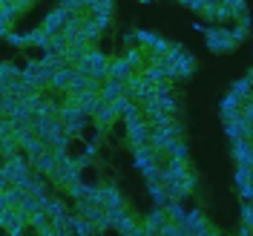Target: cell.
Returning <instances> with one entry per match:
<instances>
[{
    "mask_svg": "<svg viewBox=\"0 0 253 236\" xmlns=\"http://www.w3.org/2000/svg\"><path fill=\"white\" fill-rule=\"evenodd\" d=\"M110 61H112V58H107L101 49L92 47L89 52H86V58H84L78 66H75V72H78V75H86V78H95V81H101V84H104V81H110Z\"/></svg>",
    "mask_w": 253,
    "mask_h": 236,
    "instance_id": "obj_1",
    "label": "cell"
},
{
    "mask_svg": "<svg viewBox=\"0 0 253 236\" xmlns=\"http://www.w3.org/2000/svg\"><path fill=\"white\" fill-rule=\"evenodd\" d=\"M205 44H207V49H210V52H216V55H221V52H230V49L239 47L233 29H227V26H207Z\"/></svg>",
    "mask_w": 253,
    "mask_h": 236,
    "instance_id": "obj_2",
    "label": "cell"
},
{
    "mask_svg": "<svg viewBox=\"0 0 253 236\" xmlns=\"http://www.w3.org/2000/svg\"><path fill=\"white\" fill-rule=\"evenodd\" d=\"M61 121H63V130H66V139L72 142V139L84 136L89 118H86V112L81 110L78 104H63L61 107Z\"/></svg>",
    "mask_w": 253,
    "mask_h": 236,
    "instance_id": "obj_3",
    "label": "cell"
},
{
    "mask_svg": "<svg viewBox=\"0 0 253 236\" xmlns=\"http://www.w3.org/2000/svg\"><path fill=\"white\" fill-rule=\"evenodd\" d=\"M181 124L175 121L173 127H153V136H150V147L156 150V153H161V156H167V150L173 147L178 139H181Z\"/></svg>",
    "mask_w": 253,
    "mask_h": 236,
    "instance_id": "obj_4",
    "label": "cell"
},
{
    "mask_svg": "<svg viewBox=\"0 0 253 236\" xmlns=\"http://www.w3.org/2000/svg\"><path fill=\"white\" fill-rule=\"evenodd\" d=\"M158 161H161V153H156L150 144L132 147V167H135L138 173H147V170H153V167H161Z\"/></svg>",
    "mask_w": 253,
    "mask_h": 236,
    "instance_id": "obj_5",
    "label": "cell"
},
{
    "mask_svg": "<svg viewBox=\"0 0 253 236\" xmlns=\"http://www.w3.org/2000/svg\"><path fill=\"white\" fill-rule=\"evenodd\" d=\"M153 136V124L147 118H135V121H126V142L129 147H138V144H150Z\"/></svg>",
    "mask_w": 253,
    "mask_h": 236,
    "instance_id": "obj_6",
    "label": "cell"
},
{
    "mask_svg": "<svg viewBox=\"0 0 253 236\" xmlns=\"http://www.w3.org/2000/svg\"><path fill=\"white\" fill-rule=\"evenodd\" d=\"M126 98L138 101V104H147L153 101V84H147L141 78V72H135L132 78H126Z\"/></svg>",
    "mask_w": 253,
    "mask_h": 236,
    "instance_id": "obj_7",
    "label": "cell"
},
{
    "mask_svg": "<svg viewBox=\"0 0 253 236\" xmlns=\"http://www.w3.org/2000/svg\"><path fill=\"white\" fill-rule=\"evenodd\" d=\"M23 9H29V3H23V0H3V3H0V32H3V35L12 32V20H15Z\"/></svg>",
    "mask_w": 253,
    "mask_h": 236,
    "instance_id": "obj_8",
    "label": "cell"
},
{
    "mask_svg": "<svg viewBox=\"0 0 253 236\" xmlns=\"http://www.w3.org/2000/svg\"><path fill=\"white\" fill-rule=\"evenodd\" d=\"M242 107H245V101L239 98V95L227 93L224 98L219 101V115L221 121H233V118H242Z\"/></svg>",
    "mask_w": 253,
    "mask_h": 236,
    "instance_id": "obj_9",
    "label": "cell"
},
{
    "mask_svg": "<svg viewBox=\"0 0 253 236\" xmlns=\"http://www.w3.org/2000/svg\"><path fill=\"white\" fill-rule=\"evenodd\" d=\"M178 228H181V231H190L193 236H199V234H205L207 228H210V222H207V216L202 213V210H190L187 216L178 222Z\"/></svg>",
    "mask_w": 253,
    "mask_h": 236,
    "instance_id": "obj_10",
    "label": "cell"
},
{
    "mask_svg": "<svg viewBox=\"0 0 253 236\" xmlns=\"http://www.w3.org/2000/svg\"><path fill=\"white\" fill-rule=\"evenodd\" d=\"M170 222V216H167V210H161V207H153L147 216H144V222H141V228L147 231L150 236H158L161 234V228Z\"/></svg>",
    "mask_w": 253,
    "mask_h": 236,
    "instance_id": "obj_11",
    "label": "cell"
},
{
    "mask_svg": "<svg viewBox=\"0 0 253 236\" xmlns=\"http://www.w3.org/2000/svg\"><path fill=\"white\" fill-rule=\"evenodd\" d=\"M58 170H61V164H58V158H55V153H52V150L32 161V173H38V176H46V179H52Z\"/></svg>",
    "mask_w": 253,
    "mask_h": 236,
    "instance_id": "obj_12",
    "label": "cell"
},
{
    "mask_svg": "<svg viewBox=\"0 0 253 236\" xmlns=\"http://www.w3.org/2000/svg\"><path fill=\"white\" fill-rule=\"evenodd\" d=\"M0 95H12V98H17V101H23V98L35 95V90H32L23 78H17V81H0Z\"/></svg>",
    "mask_w": 253,
    "mask_h": 236,
    "instance_id": "obj_13",
    "label": "cell"
},
{
    "mask_svg": "<svg viewBox=\"0 0 253 236\" xmlns=\"http://www.w3.org/2000/svg\"><path fill=\"white\" fill-rule=\"evenodd\" d=\"M230 156L236 161V167H253V142L230 144Z\"/></svg>",
    "mask_w": 253,
    "mask_h": 236,
    "instance_id": "obj_14",
    "label": "cell"
},
{
    "mask_svg": "<svg viewBox=\"0 0 253 236\" xmlns=\"http://www.w3.org/2000/svg\"><path fill=\"white\" fill-rule=\"evenodd\" d=\"M126 95V81H104L101 84V101L104 104H112V101H118V98H124Z\"/></svg>",
    "mask_w": 253,
    "mask_h": 236,
    "instance_id": "obj_15",
    "label": "cell"
},
{
    "mask_svg": "<svg viewBox=\"0 0 253 236\" xmlns=\"http://www.w3.org/2000/svg\"><path fill=\"white\" fill-rule=\"evenodd\" d=\"M193 190H196V176L190 173L187 179H181V182L170 185V188H167V193H170V199H173V202H184L187 196H193Z\"/></svg>",
    "mask_w": 253,
    "mask_h": 236,
    "instance_id": "obj_16",
    "label": "cell"
},
{
    "mask_svg": "<svg viewBox=\"0 0 253 236\" xmlns=\"http://www.w3.org/2000/svg\"><path fill=\"white\" fill-rule=\"evenodd\" d=\"M104 210H126V202L115 185H104Z\"/></svg>",
    "mask_w": 253,
    "mask_h": 236,
    "instance_id": "obj_17",
    "label": "cell"
},
{
    "mask_svg": "<svg viewBox=\"0 0 253 236\" xmlns=\"http://www.w3.org/2000/svg\"><path fill=\"white\" fill-rule=\"evenodd\" d=\"M52 182H55V185H58V188H69V185H75V182H84V179H81V170H78V164H72V167H61V170H58V173L52 176Z\"/></svg>",
    "mask_w": 253,
    "mask_h": 236,
    "instance_id": "obj_18",
    "label": "cell"
},
{
    "mask_svg": "<svg viewBox=\"0 0 253 236\" xmlns=\"http://www.w3.org/2000/svg\"><path fill=\"white\" fill-rule=\"evenodd\" d=\"M135 75V69L124 61V55H118V58H112L110 61V78L112 81H126Z\"/></svg>",
    "mask_w": 253,
    "mask_h": 236,
    "instance_id": "obj_19",
    "label": "cell"
},
{
    "mask_svg": "<svg viewBox=\"0 0 253 236\" xmlns=\"http://www.w3.org/2000/svg\"><path fill=\"white\" fill-rule=\"evenodd\" d=\"M66 20H69V17L63 15L61 9H52V12L43 17V26H41V29H46L49 35H61L63 26H66Z\"/></svg>",
    "mask_w": 253,
    "mask_h": 236,
    "instance_id": "obj_20",
    "label": "cell"
},
{
    "mask_svg": "<svg viewBox=\"0 0 253 236\" xmlns=\"http://www.w3.org/2000/svg\"><path fill=\"white\" fill-rule=\"evenodd\" d=\"M23 196H26V190H20V188H0V210L3 207H15L23 202Z\"/></svg>",
    "mask_w": 253,
    "mask_h": 236,
    "instance_id": "obj_21",
    "label": "cell"
},
{
    "mask_svg": "<svg viewBox=\"0 0 253 236\" xmlns=\"http://www.w3.org/2000/svg\"><path fill=\"white\" fill-rule=\"evenodd\" d=\"M115 118H118V115H115V110H112V104H101V110L95 112V127H98V130H110L112 124H115Z\"/></svg>",
    "mask_w": 253,
    "mask_h": 236,
    "instance_id": "obj_22",
    "label": "cell"
},
{
    "mask_svg": "<svg viewBox=\"0 0 253 236\" xmlns=\"http://www.w3.org/2000/svg\"><path fill=\"white\" fill-rule=\"evenodd\" d=\"M72 81H75V66H66V69H61V72L55 75V81H52V90H55V93H69Z\"/></svg>",
    "mask_w": 253,
    "mask_h": 236,
    "instance_id": "obj_23",
    "label": "cell"
},
{
    "mask_svg": "<svg viewBox=\"0 0 253 236\" xmlns=\"http://www.w3.org/2000/svg\"><path fill=\"white\" fill-rule=\"evenodd\" d=\"M124 61L129 63L135 72H141L144 66H147V52H144L141 47H129V49L124 52Z\"/></svg>",
    "mask_w": 253,
    "mask_h": 236,
    "instance_id": "obj_24",
    "label": "cell"
},
{
    "mask_svg": "<svg viewBox=\"0 0 253 236\" xmlns=\"http://www.w3.org/2000/svg\"><path fill=\"white\" fill-rule=\"evenodd\" d=\"M135 41H138V47L144 52H153L158 47V41H161V35L158 32H150V29H135Z\"/></svg>",
    "mask_w": 253,
    "mask_h": 236,
    "instance_id": "obj_25",
    "label": "cell"
},
{
    "mask_svg": "<svg viewBox=\"0 0 253 236\" xmlns=\"http://www.w3.org/2000/svg\"><path fill=\"white\" fill-rule=\"evenodd\" d=\"M17 210H20V213L29 219V216H35V213H41V210H43V205H41V199H38V196L26 193V196H23V202L17 205Z\"/></svg>",
    "mask_w": 253,
    "mask_h": 236,
    "instance_id": "obj_26",
    "label": "cell"
},
{
    "mask_svg": "<svg viewBox=\"0 0 253 236\" xmlns=\"http://www.w3.org/2000/svg\"><path fill=\"white\" fill-rule=\"evenodd\" d=\"M150 199H153V202H156V207H161V210H167V205L173 202L164 185H150Z\"/></svg>",
    "mask_w": 253,
    "mask_h": 236,
    "instance_id": "obj_27",
    "label": "cell"
},
{
    "mask_svg": "<svg viewBox=\"0 0 253 236\" xmlns=\"http://www.w3.org/2000/svg\"><path fill=\"white\" fill-rule=\"evenodd\" d=\"M61 107L63 104H55V101H41V107L35 110V118H61Z\"/></svg>",
    "mask_w": 253,
    "mask_h": 236,
    "instance_id": "obj_28",
    "label": "cell"
},
{
    "mask_svg": "<svg viewBox=\"0 0 253 236\" xmlns=\"http://www.w3.org/2000/svg\"><path fill=\"white\" fill-rule=\"evenodd\" d=\"M138 225H141V222H138L135 216H132V213H129V210H126L124 216H121V219L115 222V231H118L121 236H129L132 231H135V228H138Z\"/></svg>",
    "mask_w": 253,
    "mask_h": 236,
    "instance_id": "obj_29",
    "label": "cell"
},
{
    "mask_svg": "<svg viewBox=\"0 0 253 236\" xmlns=\"http://www.w3.org/2000/svg\"><path fill=\"white\" fill-rule=\"evenodd\" d=\"M175 69H178V78H190L196 72V55L193 52H184V58L175 63Z\"/></svg>",
    "mask_w": 253,
    "mask_h": 236,
    "instance_id": "obj_30",
    "label": "cell"
},
{
    "mask_svg": "<svg viewBox=\"0 0 253 236\" xmlns=\"http://www.w3.org/2000/svg\"><path fill=\"white\" fill-rule=\"evenodd\" d=\"M141 78L147 81V84H153V87L161 84V81H167L164 78V69H161V66H153V63H147V66L141 69Z\"/></svg>",
    "mask_w": 253,
    "mask_h": 236,
    "instance_id": "obj_31",
    "label": "cell"
},
{
    "mask_svg": "<svg viewBox=\"0 0 253 236\" xmlns=\"http://www.w3.org/2000/svg\"><path fill=\"white\" fill-rule=\"evenodd\" d=\"M230 93H233V95H239L242 101H251V98H253V84H251L248 78H239L236 84L230 87Z\"/></svg>",
    "mask_w": 253,
    "mask_h": 236,
    "instance_id": "obj_32",
    "label": "cell"
},
{
    "mask_svg": "<svg viewBox=\"0 0 253 236\" xmlns=\"http://www.w3.org/2000/svg\"><path fill=\"white\" fill-rule=\"evenodd\" d=\"M72 231H75V236H95V231H98V228H95L92 222H86L84 216H78V213H75V222H72Z\"/></svg>",
    "mask_w": 253,
    "mask_h": 236,
    "instance_id": "obj_33",
    "label": "cell"
},
{
    "mask_svg": "<svg viewBox=\"0 0 253 236\" xmlns=\"http://www.w3.org/2000/svg\"><path fill=\"white\" fill-rule=\"evenodd\" d=\"M224 136L230 139V144L245 142V139H242V118H233V121H224Z\"/></svg>",
    "mask_w": 253,
    "mask_h": 236,
    "instance_id": "obj_34",
    "label": "cell"
},
{
    "mask_svg": "<svg viewBox=\"0 0 253 236\" xmlns=\"http://www.w3.org/2000/svg\"><path fill=\"white\" fill-rule=\"evenodd\" d=\"M29 38H32V47L43 49V52H46L49 44H52V35H49L46 29H32V32H29Z\"/></svg>",
    "mask_w": 253,
    "mask_h": 236,
    "instance_id": "obj_35",
    "label": "cell"
},
{
    "mask_svg": "<svg viewBox=\"0 0 253 236\" xmlns=\"http://www.w3.org/2000/svg\"><path fill=\"white\" fill-rule=\"evenodd\" d=\"M86 9H89L92 15H110L112 17V9H115V6H112V0H89Z\"/></svg>",
    "mask_w": 253,
    "mask_h": 236,
    "instance_id": "obj_36",
    "label": "cell"
},
{
    "mask_svg": "<svg viewBox=\"0 0 253 236\" xmlns=\"http://www.w3.org/2000/svg\"><path fill=\"white\" fill-rule=\"evenodd\" d=\"M167 158H175V161H190V150H187V144L178 139V142H175L173 147L167 150Z\"/></svg>",
    "mask_w": 253,
    "mask_h": 236,
    "instance_id": "obj_37",
    "label": "cell"
},
{
    "mask_svg": "<svg viewBox=\"0 0 253 236\" xmlns=\"http://www.w3.org/2000/svg\"><path fill=\"white\" fill-rule=\"evenodd\" d=\"M0 150H3V161H6V158L17 156V150H20V144L15 142V136H3V139H0Z\"/></svg>",
    "mask_w": 253,
    "mask_h": 236,
    "instance_id": "obj_38",
    "label": "cell"
},
{
    "mask_svg": "<svg viewBox=\"0 0 253 236\" xmlns=\"http://www.w3.org/2000/svg\"><path fill=\"white\" fill-rule=\"evenodd\" d=\"M41 205H43V210H46L49 216H61V213H66V207H63L61 199H52V196H46V199H41Z\"/></svg>",
    "mask_w": 253,
    "mask_h": 236,
    "instance_id": "obj_39",
    "label": "cell"
},
{
    "mask_svg": "<svg viewBox=\"0 0 253 236\" xmlns=\"http://www.w3.org/2000/svg\"><path fill=\"white\" fill-rule=\"evenodd\" d=\"M17 78H23V69H17L15 63H0V81H17Z\"/></svg>",
    "mask_w": 253,
    "mask_h": 236,
    "instance_id": "obj_40",
    "label": "cell"
},
{
    "mask_svg": "<svg viewBox=\"0 0 253 236\" xmlns=\"http://www.w3.org/2000/svg\"><path fill=\"white\" fill-rule=\"evenodd\" d=\"M101 35H104V32H101V26L95 23V17H86V23H84V38H86L89 44H95Z\"/></svg>",
    "mask_w": 253,
    "mask_h": 236,
    "instance_id": "obj_41",
    "label": "cell"
},
{
    "mask_svg": "<svg viewBox=\"0 0 253 236\" xmlns=\"http://www.w3.org/2000/svg\"><path fill=\"white\" fill-rule=\"evenodd\" d=\"M233 182H236V188L253 185V167H236V173H233Z\"/></svg>",
    "mask_w": 253,
    "mask_h": 236,
    "instance_id": "obj_42",
    "label": "cell"
},
{
    "mask_svg": "<svg viewBox=\"0 0 253 236\" xmlns=\"http://www.w3.org/2000/svg\"><path fill=\"white\" fill-rule=\"evenodd\" d=\"M72 222H75V213H61V216H52V228H58V231H72Z\"/></svg>",
    "mask_w": 253,
    "mask_h": 236,
    "instance_id": "obj_43",
    "label": "cell"
},
{
    "mask_svg": "<svg viewBox=\"0 0 253 236\" xmlns=\"http://www.w3.org/2000/svg\"><path fill=\"white\" fill-rule=\"evenodd\" d=\"M167 216H170V222H175V225H178V222L187 216V210H184V205H181V202H170V205H167Z\"/></svg>",
    "mask_w": 253,
    "mask_h": 236,
    "instance_id": "obj_44",
    "label": "cell"
},
{
    "mask_svg": "<svg viewBox=\"0 0 253 236\" xmlns=\"http://www.w3.org/2000/svg\"><path fill=\"white\" fill-rule=\"evenodd\" d=\"M3 38H6V44H12V47H32L29 32H26V35H17V32H9V35H3Z\"/></svg>",
    "mask_w": 253,
    "mask_h": 236,
    "instance_id": "obj_45",
    "label": "cell"
},
{
    "mask_svg": "<svg viewBox=\"0 0 253 236\" xmlns=\"http://www.w3.org/2000/svg\"><path fill=\"white\" fill-rule=\"evenodd\" d=\"M86 190H89V185H84V182H75V185H69L66 188V193L78 202V199H86Z\"/></svg>",
    "mask_w": 253,
    "mask_h": 236,
    "instance_id": "obj_46",
    "label": "cell"
},
{
    "mask_svg": "<svg viewBox=\"0 0 253 236\" xmlns=\"http://www.w3.org/2000/svg\"><path fill=\"white\" fill-rule=\"evenodd\" d=\"M230 3V12H233V20H239L242 15H248V3L245 0H227Z\"/></svg>",
    "mask_w": 253,
    "mask_h": 236,
    "instance_id": "obj_47",
    "label": "cell"
},
{
    "mask_svg": "<svg viewBox=\"0 0 253 236\" xmlns=\"http://www.w3.org/2000/svg\"><path fill=\"white\" fill-rule=\"evenodd\" d=\"M219 20H233L230 3H219V6H216V23H219Z\"/></svg>",
    "mask_w": 253,
    "mask_h": 236,
    "instance_id": "obj_48",
    "label": "cell"
},
{
    "mask_svg": "<svg viewBox=\"0 0 253 236\" xmlns=\"http://www.w3.org/2000/svg\"><path fill=\"white\" fill-rule=\"evenodd\" d=\"M184 6H187L193 15H205L207 9V0H184Z\"/></svg>",
    "mask_w": 253,
    "mask_h": 236,
    "instance_id": "obj_49",
    "label": "cell"
},
{
    "mask_svg": "<svg viewBox=\"0 0 253 236\" xmlns=\"http://www.w3.org/2000/svg\"><path fill=\"white\" fill-rule=\"evenodd\" d=\"M242 225H248V228L253 231V205H251V202H245V205H242Z\"/></svg>",
    "mask_w": 253,
    "mask_h": 236,
    "instance_id": "obj_50",
    "label": "cell"
},
{
    "mask_svg": "<svg viewBox=\"0 0 253 236\" xmlns=\"http://www.w3.org/2000/svg\"><path fill=\"white\" fill-rule=\"evenodd\" d=\"M158 236H181V228L175 225V222H167L164 228H161V234Z\"/></svg>",
    "mask_w": 253,
    "mask_h": 236,
    "instance_id": "obj_51",
    "label": "cell"
},
{
    "mask_svg": "<svg viewBox=\"0 0 253 236\" xmlns=\"http://www.w3.org/2000/svg\"><path fill=\"white\" fill-rule=\"evenodd\" d=\"M92 17H95V23L101 26V32L110 29V23H112V17H110V15H92Z\"/></svg>",
    "mask_w": 253,
    "mask_h": 236,
    "instance_id": "obj_52",
    "label": "cell"
},
{
    "mask_svg": "<svg viewBox=\"0 0 253 236\" xmlns=\"http://www.w3.org/2000/svg\"><path fill=\"white\" fill-rule=\"evenodd\" d=\"M216 6H219V3H210V0H207V9H205L207 23H216Z\"/></svg>",
    "mask_w": 253,
    "mask_h": 236,
    "instance_id": "obj_53",
    "label": "cell"
},
{
    "mask_svg": "<svg viewBox=\"0 0 253 236\" xmlns=\"http://www.w3.org/2000/svg\"><path fill=\"white\" fill-rule=\"evenodd\" d=\"M242 118L253 124V98H251V101H245V107H242Z\"/></svg>",
    "mask_w": 253,
    "mask_h": 236,
    "instance_id": "obj_54",
    "label": "cell"
},
{
    "mask_svg": "<svg viewBox=\"0 0 253 236\" xmlns=\"http://www.w3.org/2000/svg\"><path fill=\"white\" fill-rule=\"evenodd\" d=\"M239 196H242L245 202H251V205H253V185H245V188H239Z\"/></svg>",
    "mask_w": 253,
    "mask_h": 236,
    "instance_id": "obj_55",
    "label": "cell"
},
{
    "mask_svg": "<svg viewBox=\"0 0 253 236\" xmlns=\"http://www.w3.org/2000/svg\"><path fill=\"white\" fill-rule=\"evenodd\" d=\"M239 26H242V29H248V32H251V26H253V15H251V12H248V15H242V17H239Z\"/></svg>",
    "mask_w": 253,
    "mask_h": 236,
    "instance_id": "obj_56",
    "label": "cell"
},
{
    "mask_svg": "<svg viewBox=\"0 0 253 236\" xmlns=\"http://www.w3.org/2000/svg\"><path fill=\"white\" fill-rule=\"evenodd\" d=\"M38 236H61V231L49 225V228H43V231H38Z\"/></svg>",
    "mask_w": 253,
    "mask_h": 236,
    "instance_id": "obj_57",
    "label": "cell"
},
{
    "mask_svg": "<svg viewBox=\"0 0 253 236\" xmlns=\"http://www.w3.org/2000/svg\"><path fill=\"white\" fill-rule=\"evenodd\" d=\"M239 236H253V231L248 225H239Z\"/></svg>",
    "mask_w": 253,
    "mask_h": 236,
    "instance_id": "obj_58",
    "label": "cell"
},
{
    "mask_svg": "<svg viewBox=\"0 0 253 236\" xmlns=\"http://www.w3.org/2000/svg\"><path fill=\"white\" fill-rule=\"evenodd\" d=\"M199 236H221L219 231H216V228H213V225H210V228H207L205 234H199Z\"/></svg>",
    "mask_w": 253,
    "mask_h": 236,
    "instance_id": "obj_59",
    "label": "cell"
},
{
    "mask_svg": "<svg viewBox=\"0 0 253 236\" xmlns=\"http://www.w3.org/2000/svg\"><path fill=\"white\" fill-rule=\"evenodd\" d=\"M129 236H150V234H147V231H144L141 225H138V228H135V231H132V234H129Z\"/></svg>",
    "mask_w": 253,
    "mask_h": 236,
    "instance_id": "obj_60",
    "label": "cell"
},
{
    "mask_svg": "<svg viewBox=\"0 0 253 236\" xmlns=\"http://www.w3.org/2000/svg\"><path fill=\"white\" fill-rule=\"evenodd\" d=\"M193 29H196V32H207V26L202 23V20H196V23H193Z\"/></svg>",
    "mask_w": 253,
    "mask_h": 236,
    "instance_id": "obj_61",
    "label": "cell"
}]
</instances>
